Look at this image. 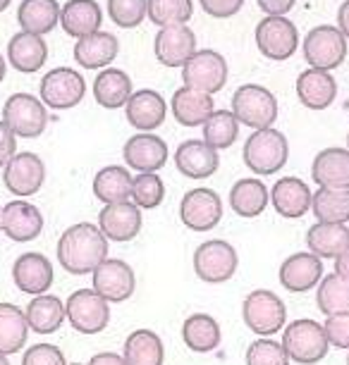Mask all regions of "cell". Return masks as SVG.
<instances>
[{"instance_id": "3", "label": "cell", "mask_w": 349, "mask_h": 365, "mask_svg": "<svg viewBox=\"0 0 349 365\" xmlns=\"http://www.w3.org/2000/svg\"><path fill=\"white\" fill-rule=\"evenodd\" d=\"M244 163L251 172L261 177L275 175L287 165L290 158V146H287V136L278 129H258L246 139L244 143Z\"/></svg>"}, {"instance_id": "19", "label": "cell", "mask_w": 349, "mask_h": 365, "mask_svg": "<svg viewBox=\"0 0 349 365\" xmlns=\"http://www.w3.org/2000/svg\"><path fill=\"white\" fill-rule=\"evenodd\" d=\"M156 60L166 67H184L187 60L196 53V36L187 24L166 26L156 34L153 41Z\"/></svg>"}, {"instance_id": "15", "label": "cell", "mask_w": 349, "mask_h": 365, "mask_svg": "<svg viewBox=\"0 0 349 365\" xmlns=\"http://www.w3.org/2000/svg\"><path fill=\"white\" fill-rule=\"evenodd\" d=\"M3 182L10 194H15L19 198L34 196V194H39L46 182V165L36 153L22 150V153H17L5 165Z\"/></svg>"}, {"instance_id": "17", "label": "cell", "mask_w": 349, "mask_h": 365, "mask_svg": "<svg viewBox=\"0 0 349 365\" xmlns=\"http://www.w3.org/2000/svg\"><path fill=\"white\" fill-rule=\"evenodd\" d=\"M280 284L292 294H304L311 292L320 284L323 274V260L313 256L311 251H299L292 253L290 258L280 265Z\"/></svg>"}, {"instance_id": "40", "label": "cell", "mask_w": 349, "mask_h": 365, "mask_svg": "<svg viewBox=\"0 0 349 365\" xmlns=\"http://www.w3.org/2000/svg\"><path fill=\"white\" fill-rule=\"evenodd\" d=\"M311 212L316 222L347 225L349 222V189H318L313 194Z\"/></svg>"}, {"instance_id": "4", "label": "cell", "mask_w": 349, "mask_h": 365, "mask_svg": "<svg viewBox=\"0 0 349 365\" xmlns=\"http://www.w3.org/2000/svg\"><path fill=\"white\" fill-rule=\"evenodd\" d=\"M232 115L256 132L268 129L278 120V98L261 84H244L232 93Z\"/></svg>"}, {"instance_id": "60", "label": "cell", "mask_w": 349, "mask_h": 365, "mask_svg": "<svg viewBox=\"0 0 349 365\" xmlns=\"http://www.w3.org/2000/svg\"><path fill=\"white\" fill-rule=\"evenodd\" d=\"M67 365H81V363H67Z\"/></svg>"}, {"instance_id": "14", "label": "cell", "mask_w": 349, "mask_h": 365, "mask_svg": "<svg viewBox=\"0 0 349 365\" xmlns=\"http://www.w3.org/2000/svg\"><path fill=\"white\" fill-rule=\"evenodd\" d=\"M254 34L258 51L270 60L292 58L299 46V31L287 17H263Z\"/></svg>"}, {"instance_id": "49", "label": "cell", "mask_w": 349, "mask_h": 365, "mask_svg": "<svg viewBox=\"0 0 349 365\" xmlns=\"http://www.w3.org/2000/svg\"><path fill=\"white\" fill-rule=\"evenodd\" d=\"M242 5H244V0H201V8L216 19L237 15V12L242 10Z\"/></svg>"}, {"instance_id": "54", "label": "cell", "mask_w": 349, "mask_h": 365, "mask_svg": "<svg viewBox=\"0 0 349 365\" xmlns=\"http://www.w3.org/2000/svg\"><path fill=\"white\" fill-rule=\"evenodd\" d=\"M335 274H340V277H345L349 282V249L342 251L338 258H335Z\"/></svg>"}, {"instance_id": "18", "label": "cell", "mask_w": 349, "mask_h": 365, "mask_svg": "<svg viewBox=\"0 0 349 365\" xmlns=\"http://www.w3.org/2000/svg\"><path fill=\"white\" fill-rule=\"evenodd\" d=\"M12 279H15V287L22 294L41 296L53 287L56 270H53V263L44 253L29 251V253H22V256L15 260V265H12Z\"/></svg>"}, {"instance_id": "56", "label": "cell", "mask_w": 349, "mask_h": 365, "mask_svg": "<svg viewBox=\"0 0 349 365\" xmlns=\"http://www.w3.org/2000/svg\"><path fill=\"white\" fill-rule=\"evenodd\" d=\"M10 3H12V0H0V12L8 10V8H10Z\"/></svg>"}, {"instance_id": "9", "label": "cell", "mask_w": 349, "mask_h": 365, "mask_svg": "<svg viewBox=\"0 0 349 365\" xmlns=\"http://www.w3.org/2000/svg\"><path fill=\"white\" fill-rule=\"evenodd\" d=\"M304 58L313 70L333 72L347 58V38L338 26L318 24L304 38Z\"/></svg>"}, {"instance_id": "52", "label": "cell", "mask_w": 349, "mask_h": 365, "mask_svg": "<svg viewBox=\"0 0 349 365\" xmlns=\"http://www.w3.org/2000/svg\"><path fill=\"white\" fill-rule=\"evenodd\" d=\"M86 365H127L125 358L113 354V351H103V354H96Z\"/></svg>"}, {"instance_id": "28", "label": "cell", "mask_w": 349, "mask_h": 365, "mask_svg": "<svg viewBox=\"0 0 349 365\" xmlns=\"http://www.w3.org/2000/svg\"><path fill=\"white\" fill-rule=\"evenodd\" d=\"M103 12H101L96 0H67L60 8V24L67 36L84 38L101 29Z\"/></svg>"}, {"instance_id": "13", "label": "cell", "mask_w": 349, "mask_h": 365, "mask_svg": "<svg viewBox=\"0 0 349 365\" xmlns=\"http://www.w3.org/2000/svg\"><path fill=\"white\" fill-rule=\"evenodd\" d=\"M91 289L108 303H125L134 296L136 274L125 260L108 258L91 272Z\"/></svg>"}, {"instance_id": "26", "label": "cell", "mask_w": 349, "mask_h": 365, "mask_svg": "<svg viewBox=\"0 0 349 365\" xmlns=\"http://www.w3.org/2000/svg\"><path fill=\"white\" fill-rule=\"evenodd\" d=\"M311 179L318 189H349V150L325 148L313 158Z\"/></svg>"}, {"instance_id": "11", "label": "cell", "mask_w": 349, "mask_h": 365, "mask_svg": "<svg viewBox=\"0 0 349 365\" xmlns=\"http://www.w3.org/2000/svg\"><path fill=\"white\" fill-rule=\"evenodd\" d=\"M182 81L187 88L216 96L228 81V60L218 51H196L182 67Z\"/></svg>"}, {"instance_id": "36", "label": "cell", "mask_w": 349, "mask_h": 365, "mask_svg": "<svg viewBox=\"0 0 349 365\" xmlns=\"http://www.w3.org/2000/svg\"><path fill=\"white\" fill-rule=\"evenodd\" d=\"M306 246L320 260L338 258L342 251L349 249V227L347 225H325L316 222L306 232Z\"/></svg>"}, {"instance_id": "51", "label": "cell", "mask_w": 349, "mask_h": 365, "mask_svg": "<svg viewBox=\"0 0 349 365\" xmlns=\"http://www.w3.org/2000/svg\"><path fill=\"white\" fill-rule=\"evenodd\" d=\"M256 3L265 12V17H285L297 0H256Z\"/></svg>"}, {"instance_id": "5", "label": "cell", "mask_w": 349, "mask_h": 365, "mask_svg": "<svg viewBox=\"0 0 349 365\" xmlns=\"http://www.w3.org/2000/svg\"><path fill=\"white\" fill-rule=\"evenodd\" d=\"M244 325L258 336L270 339L273 334L283 332L287 322V308L278 294L270 289H256L244 299L242 306Z\"/></svg>"}, {"instance_id": "47", "label": "cell", "mask_w": 349, "mask_h": 365, "mask_svg": "<svg viewBox=\"0 0 349 365\" xmlns=\"http://www.w3.org/2000/svg\"><path fill=\"white\" fill-rule=\"evenodd\" d=\"M22 365H67L65 354L56 344H34L24 351Z\"/></svg>"}, {"instance_id": "44", "label": "cell", "mask_w": 349, "mask_h": 365, "mask_svg": "<svg viewBox=\"0 0 349 365\" xmlns=\"http://www.w3.org/2000/svg\"><path fill=\"white\" fill-rule=\"evenodd\" d=\"M166 198V184L158 177V172L151 175H136L132 179V201L139 210H153L158 208Z\"/></svg>"}, {"instance_id": "46", "label": "cell", "mask_w": 349, "mask_h": 365, "mask_svg": "<svg viewBox=\"0 0 349 365\" xmlns=\"http://www.w3.org/2000/svg\"><path fill=\"white\" fill-rule=\"evenodd\" d=\"M108 15L122 29H134L146 17V0H108Z\"/></svg>"}, {"instance_id": "45", "label": "cell", "mask_w": 349, "mask_h": 365, "mask_svg": "<svg viewBox=\"0 0 349 365\" xmlns=\"http://www.w3.org/2000/svg\"><path fill=\"white\" fill-rule=\"evenodd\" d=\"M246 365H290V358H287L283 344L261 336L246 349Z\"/></svg>"}, {"instance_id": "2", "label": "cell", "mask_w": 349, "mask_h": 365, "mask_svg": "<svg viewBox=\"0 0 349 365\" xmlns=\"http://www.w3.org/2000/svg\"><path fill=\"white\" fill-rule=\"evenodd\" d=\"M283 349L290 361L299 365H316L328 356L330 341L320 322L302 318L294 320L290 325H285L283 329Z\"/></svg>"}, {"instance_id": "30", "label": "cell", "mask_w": 349, "mask_h": 365, "mask_svg": "<svg viewBox=\"0 0 349 365\" xmlns=\"http://www.w3.org/2000/svg\"><path fill=\"white\" fill-rule=\"evenodd\" d=\"M24 315H26V325H29L31 332L44 334V336L58 332L67 322L65 301H60L58 296H53V294L34 296L29 301V306H26Z\"/></svg>"}, {"instance_id": "20", "label": "cell", "mask_w": 349, "mask_h": 365, "mask_svg": "<svg viewBox=\"0 0 349 365\" xmlns=\"http://www.w3.org/2000/svg\"><path fill=\"white\" fill-rule=\"evenodd\" d=\"M44 232V215L34 203L17 198L3 205V234L17 244H29Z\"/></svg>"}, {"instance_id": "10", "label": "cell", "mask_w": 349, "mask_h": 365, "mask_svg": "<svg viewBox=\"0 0 349 365\" xmlns=\"http://www.w3.org/2000/svg\"><path fill=\"white\" fill-rule=\"evenodd\" d=\"M39 98L46 108L51 110H70L79 106L86 93L84 77L72 70V67H56V70L46 72L39 86Z\"/></svg>"}, {"instance_id": "23", "label": "cell", "mask_w": 349, "mask_h": 365, "mask_svg": "<svg viewBox=\"0 0 349 365\" xmlns=\"http://www.w3.org/2000/svg\"><path fill=\"white\" fill-rule=\"evenodd\" d=\"M166 113H168L166 98H163L158 91H153V88L134 91L132 98H129L125 106V115H127L129 125L134 129H139V132H151V134H153V129H158L163 122H166Z\"/></svg>"}, {"instance_id": "8", "label": "cell", "mask_w": 349, "mask_h": 365, "mask_svg": "<svg viewBox=\"0 0 349 365\" xmlns=\"http://www.w3.org/2000/svg\"><path fill=\"white\" fill-rule=\"evenodd\" d=\"M239 265L235 246L223 239H211L198 244L194 251V272L206 284H223L235 277Z\"/></svg>"}, {"instance_id": "57", "label": "cell", "mask_w": 349, "mask_h": 365, "mask_svg": "<svg viewBox=\"0 0 349 365\" xmlns=\"http://www.w3.org/2000/svg\"><path fill=\"white\" fill-rule=\"evenodd\" d=\"M0 365H10V361H8V356H0Z\"/></svg>"}, {"instance_id": "59", "label": "cell", "mask_w": 349, "mask_h": 365, "mask_svg": "<svg viewBox=\"0 0 349 365\" xmlns=\"http://www.w3.org/2000/svg\"><path fill=\"white\" fill-rule=\"evenodd\" d=\"M347 150H349V134H347Z\"/></svg>"}, {"instance_id": "1", "label": "cell", "mask_w": 349, "mask_h": 365, "mask_svg": "<svg viewBox=\"0 0 349 365\" xmlns=\"http://www.w3.org/2000/svg\"><path fill=\"white\" fill-rule=\"evenodd\" d=\"M108 239L98 225L79 222L60 234L58 260L70 274H91L103 260H108Z\"/></svg>"}, {"instance_id": "21", "label": "cell", "mask_w": 349, "mask_h": 365, "mask_svg": "<svg viewBox=\"0 0 349 365\" xmlns=\"http://www.w3.org/2000/svg\"><path fill=\"white\" fill-rule=\"evenodd\" d=\"M98 230L108 241L127 244L141 232V210L132 201L103 205V210L98 212Z\"/></svg>"}, {"instance_id": "33", "label": "cell", "mask_w": 349, "mask_h": 365, "mask_svg": "<svg viewBox=\"0 0 349 365\" xmlns=\"http://www.w3.org/2000/svg\"><path fill=\"white\" fill-rule=\"evenodd\" d=\"M270 191L261 179H239L230 189V205L239 217H258L268 208Z\"/></svg>"}, {"instance_id": "6", "label": "cell", "mask_w": 349, "mask_h": 365, "mask_svg": "<svg viewBox=\"0 0 349 365\" xmlns=\"http://www.w3.org/2000/svg\"><path fill=\"white\" fill-rule=\"evenodd\" d=\"M3 122L17 139H36L48 125V110L39 96L12 93L3 106Z\"/></svg>"}, {"instance_id": "29", "label": "cell", "mask_w": 349, "mask_h": 365, "mask_svg": "<svg viewBox=\"0 0 349 365\" xmlns=\"http://www.w3.org/2000/svg\"><path fill=\"white\" fill-rule=\"evenodd\" d=\"M175 120L182 127H203L208 122V117L216 113L213 96L194 91V88H177L173 101H170Z\"/></svg>"}, {"instance_id": "27", "label": "cell", "mask_w": 349, "mask_h": 365, "mask_svg": "<svg viewBox=\"0 0 349 365\" xmlns=\"http://www.w3.org/2000/svg\"><path fill=\"white\" fill-rule=\"evenodd\" d=\"M120 43L115 34L96 31L91 36H84L74 43V60L84 70H106L118 58Z\"/></svg>"}, {"instance_id": "22", "label": "cell", "mask_w": 349, "mask_h": 365, "mask_svg": "<svg viewBox=\"0 0 349 365\" xmlns=\"http://www.w3.org/2000/svg\"><path fill=\"white\" fill-rule=\"evenodd\" d=\"M313 194L309 184L299 177H283L273 184L270 189V203L280 217L299 220L311 210Z\"/></svg>"}, {"instance_id": "35", "label": "cell", "mask_w": 349, "mask_h": 365, "mask_svg": "<svg viewBox=\"0 0 349 365\" xmlns=\"http://www.w3.org/2000/svg\"><path fill=\"white\" fill-rule=\"evenodd\" d=\"M132 175L127 168L120 165H108V168L98 170L93 177V196L103 205L125 203L132 198Z\"/></svg>"}, {"instance_id": "7", "label": "cell", "mask_w": 349, "mask_h": 365, "mask_svg": "<svg viewBox=\"0 0 349 365\" xmlns=\"http://www.w3.org/2000/svg\"><path fill=\"white\" fill-rule=\"evenodd\" d=\"M65 315L74 332L98 334L111 322V303L93 289H79L65 301Z\"/></svg>"}, {"instance_id": "58", "label": "cell", "mask_w": 349, "mask_h": 365, "mask_svg": "<svg viewBox=\"0 0 349 365\" xmlns=\"http://www.w3.org/2000/svg\"><path fill=\"white\" fill-rule=\"evenodd\" d=\"M0 232H3V205H0Z\"/></svg>"}, {"instance_id": "38", "label": "cell", "mask_w": 349, "mask_h": 365, "mask_svg": "<svg viewBox=\"0 0 349 365\" xmlns=\"http://www.w3.org/2000/svg\"><path fill=\"white\" fill-rule=\"evenodd\" d=\"M17 22L22 31L36 34V36L53 31L60 22L58 0H22L17 10Z\"/></svg>"}, {"instance_id": "61", "label": "cell", "mask_w": 349, "mask_h": 365, "mask_svg": "<svg viewBox=\"0 0 349 365\" xmlns=\"http://www.w3.org/2000/svg\"><path fill=\"white\" fill-rule=\"evenodd\" d=\"M347 365H349V354H347Z\"/></svg>"}, {"instance_id": "12", "label": "cell", "mask_w": 349, "mask_h": 365, "mask_svg": "<svg viewBox=\"0 0 349 365\" xmlns=\"http://www.w3.org/2000/svg\"><path fill=\"white\" fill-rule=\"evenodd\" d=\"M180 220L191 232H208L223 220V201L213 189L198 187L182 196Z\"/></svg>"}, {"instance_id": "39", "label": "cell", "mask_w": 349, "mask_h": 365, "mask_svg": "<svg viewBox=\"0 0 349 365\" xmlns=\"http://www.w3.org/2000/svg\"><path fill=\"white\" fill-rule=\"evenodd\" d=\"M29 336V325L22 308L15 303H0V356H15Z\"/></svg>"}, {"instance_id": "42", "label": "cell", "mask_w": 349, "mask_h": 365, "mask_svg": "<svg viewBox=\"0 0 349 365\" xmlns=\"http://www.w3.org/2000/svg\"><path fill=\"white\" fill-rule=\"evenodd\" d=\"M237 136H239V122L232 115V110H216L208 117L206 125H203V141L216 150L230 148L237 141Z\"/></svg>"}, {"instance_id": "16", "label": "cell", "mask_w": 349, "mask_h": 365, "mask_svg": "<svg viewBox=\"0 0 349 365\" xmlns=\"http://www.w3.org/2000/svg\"><path fill=\"white\" fill-rule=\"evenodd\" d=\"M122 155L127 168L136 170L139 175H151L168 163V143L151 132H139L127 139Z\"/></svg>"}, {"instance_id": "48", "label": "cell", "mask_w": 349, "mask_h": 365, "mask_svg": "<svg viewBox=\"0 0 349 365\" xmlns=\"http://www.w3.org/2000/svg\"><path fill=\"white\" fill-rule=\"evenodd\" d=\"M323 329H325V334H328V341H330V346L349 351V313L330 315V318H325Z\"/></svg>"}, {"instance_id": "55", "label": "cell", "mask_w": 349, "mask_h": 365, "mask_svg": "<svg viewBox=\"0 0 349 365\" xmlns=\"http://www.w3.org/2000/svg\"><path fill=\"white\" fill-rule=\"evenodd\" d=\"M5 74H8V65H5V58H3V53H0V81L5 79Z\"/></svg>"}, {"instance_id": "31", "label": "cell", "mask_w": 349, "mask_h": 365, "mask_svg": "<svg viewBox=\"0 0 349 365\" xmlns=\"http://www.w3.org/2000/svg\"><path fill=\"white\" fill-rule=\"evenodd\" d=\"M132 79H129L127 72L118 70V67H106L103 72H98V77L93 81V98L106 110L125 108L127 101L132 98Z\"/></svg>"}, {"instance_id": "32", "label": "cell", "mask_w": 349, "mask_h": 365, "mask_svg": "<svg viewBox=\"0 0 349 365\" xmlns=\"http://www.w3.org/2000/svg\"><path fill=\"white\" fill-rule=\"evenodd\" d=\"M8 58L12 67L19 72H24V74L39 72L48 60V46L44 36H36V34H29V31H19L10 38Z\"/></svg>"}, {"instance_id": "24", "label": "cell", "mask_w": 349, "mask_h": 365, "mask_svg": "<svg viewBox=\"0 0 349 365\" xmlns=\"http://www.w3.org/2000/svg\"><path fill=\"white\" fill-rule=\"evenodd\" d=\"M218 165H221L218 150L211 148L206 141L187 139L175 150V168L189 179H208L216 175Z\"/></svg>"}, {"instance_id": "34", "label": "cell", "mask_w": 349, "mask_h": 365, "mask_svg": "<svg viewBox=\"0 0 349 365\" xmlns=\"http://www.w3.org/2000/svg\"><path fill=\"white\" fill-rule=\"evenodd\" d=\"M182 339L187 344V349L194 351V354H211V351H216L221 346L223 332H221V325H218V320L213 315L194 313L184 320Z\"/></svg>"}, {"instance_id": "41", "label": "cell", "mask_w": 349, "mask_h": 365, "mask_svg": "<svg viewBox=\"0 0 349 365\" xmlns=\"http://www.w3.org/2000/svg\"><path fill=\"white\" fill-rule=\"evenodd\" d=\"M316 303L325 318L349 313V282L335 272L325 274L316 287Z\"/></svg>"}, {"instance_id": "43", "label": "cell", "mask_w": 349, "mask_h": 365, "mask_svg": "<svg viewBox=\"0 0 349 365\" xmlns=\"http://www.w3.org/2000/svg\"><path fill=\"white\" fill-rule=\"evenodd\" d=\"M191 15H194L191 0H146V17L161 29L187 24Z\"/></svg>"}, {"instance_id": "53", "label": "cell", "mask_w": 349, "mask_h": 365, "mask_svg": "<svg viewBox=\"0 0 349 365\" xmlns=\"http://www.w3.org/2000/svg\"><path fill=\"white\" fill-rule=\"evenodd\" d=\"M338 29L345 34V38H349V0H345L338 10Z\"/></svg>"}, {"instance_id": "37", "label": "cell", "mask_w": 349, "mask_h": 365, "mask_svg": "<svg viewBox=\"0 0 349 365\" xmlns=\"http://www.w3.org/2000/svg\"><path fill=\"white\" fill-rule=\"evenodd\" d=\"M122 358L127 365H163L166 346L153 329H136L125 339Z\"/></svg>"}, {"instance_id": "25", "label": "cell", "mask_w": 349, "mask_h": 365, "mask_svg": "<svg viewBox=\"0 0 349 365\" xmlns=\"http://www.w3.org/2000/svg\"><path fill=\"white\" fill-rule=\"evenodd\" d=\"M297 96L304 108L325 110L338 98V81H335L330 72L309 67V70L297 77Z\"/></svg>"}, {"instance_id": "50", "label": "cell", "mask_w": 349, "mask_h": 365, "mask_svg": "<svg viewBox=\"0 0 349 365\" xmlns=\"http://www.w3.org/2000/svg\"><path fill=\"white\" fill-rule=\"evenodd\" d=\"M15 155H17V136L0 120V168H5Z\"/></svg>"}]
</instances>
